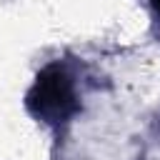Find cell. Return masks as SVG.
Here are the masks:
<instances>
[{"label": "cell", "instance_id": "obj_1", "mask_svg": "<svg viewBox=\"0 0 160 160\" xmlns=\"http://www.w3.org/2000/svg\"><path fill=\"white\" fill-rule=\"evenodd\" d=\"M25 105L38 120H42L48 125L65 122L80 108L75 85L60 65H48L45 70L38 72V78L25 98Z\"/></svg>", "mask_w": 160, "mask_h": 160}, {"label": "cell", "instance_id": "obj_2", "mask_svg": "<svg viewBox=\"0 0 160 160\" xmlns=\"http://www.w3.org/2000/svg\"><path fill=\"white\" fill-rule=\"evenodd\" d=\"M150 2H152V8H155V12L160 15V0H150Z\"/></svg>", "mask_w": 160, "mask_h": 160}]
</instances>
